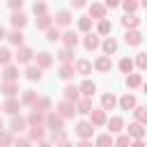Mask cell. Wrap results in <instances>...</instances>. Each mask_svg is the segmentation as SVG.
Instances as JSON below:
<instances>
[{
  "label": "cell",
  "mask_w": 147,
  "mask_h": 147,
  "mask_svg": "<svg viewBox=\"0 0 147 147\" xmlns=\"http://www.w3.org/2000/svg\"><path fill=\"white\" fill-rule=\"evenodd\" d=\"M57 57H60L62 62H71V60H74V48H71V46H64V48L57 53Z\"/></svg>",
  "instance_id": "25"
},
{
  "label": "cell",
  "mask_w": 147,
  "mask_h": 147,
  "mask_svg": "<svg viewBox=\"0 0 147 147\" xmlns=\"http://www.w3.org/2000/svg\"><path fill=\"white\" fill-rule=\"evenodd\" d=\"M32 55H34V53H32V48H28V46H23V44H21V48L16 51V60H18L21 64L30 62V60H32Z\"/></svg>",
  "instance_id": "3"
},
{
  "label": "cell",
  "mask_w": 147,
  "mask_h": 147,
  "mask_svg": "<svg viewBox=\"0 0 147 147\" xmlns=\"http://www.w3.org/2000/svg\"><path fill=\"white\" fill-rule=\"evenodd\" d=\"M32 11L41 16V14H46V5H44V2H34V7H32Z\"/></svg>",
  "instance_id": "46"
},
{
  "label": "cell",
  "mask_w": 147,
  "mask_h": 147,
  "mask_svg": "<svg viewBox=\"0 0 147 147\" xmlns=\"http://www.w3.org/2000/svg\"><path fill=\"white\" fill-rule=\"evenodd\" d=\"M0 110H2V108H0Z\"/></svg>",
  "instance_id": "57"
},
{
  "label": "cell",
  "mask_w": 147,
  "mask_h": 147,
  "mask_svg": "<svg viewBox=\"0 0 147 147\" xmlns=\"http://www.w3.org/2000/svg\"><path fill=\"white\" fill-rule=\"evenodd\" d=\"M126 85H129V87H138V85H142L140 74H126Z\"/></svg>",
  "instance_id": "31"
},
{
  "label": "cell",
  "mask_w": 147,
  "mask_h": 147,
  "mask_svg": "<svg viewBox=\"0 0 147 147\" xmlns=\"http://www.w3.org/2000/svg\"><path fill=\"white\" fill-rule=\"evenodd\" d=\"M129 142H131L129 136H119V138H117V145H129Z\"/></svg>",
  "instance_id": "51"
},
{
  "label": "cell",
  "mask_w": 147,
  "mask_h": 147,
  "mask_svg": "<svg viewBox=\"0 0 147 147\" xmlns=\"http://www.w3.org/2000/svg\"><path fill=\"white\" fill-rule=\"evenodd\" d=\"M7 39H9V44H11V46H21V44H23V32L16 28V30H11V32L7 34Z\"/></svg>",
  "instance_id": "12"
},
{
  "label": "cell",
  "mask_w": 147,
  "mask_h": 147,
  "mask_svg": "<svg viewBox=\"0 0 147 147\" xmlns=\"http://www.w3.org/2000/svg\"><path fill=\"white\" fill-rule=\"evenodd\" d=\"M9 126H11V131H14V133H21V131H25V119H23V117H16V115H14V117H11V124H9Z\"/></svg>",
  "instance_id": "18"
},
{
  "label": "cell",
  "mask_w": 147,
  "mask_h": 147,
  "mask_svg": "<svg viewBox=\"0 0 147 147\" xmlns=\"http://www.w3.org/2000/svg\"><path fill=\"white\" fill-rule=\"evenodd\" d=\"M0 142H2V145H9V142H11V136H9V133H2V131H0Z\"/></svg>",
  "instance_id": "48"
},
{
  "label": "cell",
  "mask_w": 147,
  "mask_h": 147,
  "mask_svg": "<svg viewBox=\"0 0 147 147\" xmlns=\"http://www.w3.org/2000/svg\"><path fill=\"white\" fill-rule=\"evenodd\" d=\"M51 25H53V18H51L48 14H41L39 21H37V28H39V30H48Z\"/></svg>",
  "instance_id": "24"
},
{
  "label": "cell",
  "mask_w": 147,
  "mask_h": 147,
  "mask_svg": "<svg viewBox=\"0 0 147 147\" xmlns=\"http://www.w3.org/2000/svg\"><path fill=\"white\" fill-rule=\"evenodd\" d=\"M133 113H136V119L140 124H147V108H133Z\"/></svg>",
  "instance_id": "37"
},
{
  "label": "cell",
  "mask_w": 147,
  "mask_h": 147,
  "mask_svg": "<svg viewBox=\"0 0 147 147\" xmlns=\"http://www.w3.org/2000/svg\"><path fill=\"white\" fill-rule=\"evenodd\" d=\"M60 39L64 41V46H71V48H74V46L78 44V34H76V32H71V30H69V32H64V34H62Z\"/></svg>",
  "instance_id": "14"
},
{
  "label": "cell",
  "mask_w": 147,
  "mask_h": 147,
  "mask_svg": "<svg viewBox=\"0 0 147 147\" xmlns=\"http://www.w3.org/2000/svg\"><path fill=\"white\" fill-rule=\"evenodd\" d=\"M25 23H28V16H25V14H21V11H16V9H14V14H11V25H14V28H18V30H21V28H23V25H25Z\"/></svg>",
  "instance_id": "9"
},
{
  "label": "cell",
  "mask_w": 147,
  "mask_h": 147,
  "mask_svg": "<svg viewBox=\"0 0 147 147\" xmlns=\"http://www.w3.org/2000/svg\"><path fill=\"white\" fill-rule=\"evenodd\" d=\"M32 106H34V110H39V113H48V108H51V101H48V99H37Z\"/></svg>",
  "instance_id": "32"
},
{
  "label": "cell",
  "mask_w": 147,
  "mask_h": 147,
  "mask_svg": "<svg viewBox=\"0 0 147 147\" xmlns=\"http://www.w3.org/2000/svg\"><path fill=\"white\" fill-rule=\"evenodd\" d=\"M78 90H80V92H83L85 96H92V94L96 92V85H94L92 80H83V85H80Z\"/></svg>",
  "instance_id": "22"
},
{
  "label": "cell",
  "mask_w": 147,
  "mask_h": 147,
  "mask_svg": "<svg viewBox=\"0 0 147 147\" xmlns=\"http://www.w3.org/2000/svg\"><path fill=\"white\" fill-rule=\"evenodd\" d=\"M119 69H122V74H131L133 71V60L131 57H122L119 60Z\"/></svg>",
  "instance_id": "29"
},
{
  "label": "cell",
  "mask_w": 147,
  "mask_h": 147,
  "mask_svg": "<svg viewBox=\"0 0 147 147\" xmlns=\"http://www.w3.org/2000/svg\"><path fill=\"white\" fill-rule=\"evenodd\" d=\"M41 136H44V129H41V124H37V126H32V129H30V138H34V140H41Z\"/></svg>",
  "instance_id": "39"
},
{
  "label": "cell",
  "mask_w": 147,
  "mask_h": 147,
  "mask_svg": "<svg viewBox=\"0 0 147 147\" xmlns=\"http://www.w3.org/2000/svg\"><path fill=\"white\" fill-rule=\"evenodd\" d=\"M124 9H126V14H133L138 9V2L136 0H124Z\"/></svg>",
  "instance_id": "44"
},
{
  "label": "cell",
  "mask_w": 147,
  "mask_h": 147,
  "mask_svg": "<svg viewBox=\"0 0 147 147\" xmlns=\"http://www.w3.org/2000/svg\"><path fill=\"white\" fill-rule=\"evenodd\" d=\"M136 62H138L140 69H147V53H138V60Z\"/></svg>",
  "instance_id": "45"
},
{
  "label": "cell",
  "mask_w": 147,
  "mask_h": 147,
  "mask_svg": "<svg viewBox=\"0 0 147 147\" xmlns=\"http://www.w3.org/2000/svg\"><path fill=\"white\" fill-rule=\"evenodd\" d=\"M117 5H119V0H106V7H110V9L117 7Z\"/></svg>",
  "instance_id": "52"
},
{
  "label": "cell",
  "mask_w": 147,
  "mask_h": 147,
  "mask_svg": "<svg viewBox=\"0 0 147 147\" xmlns=\"http://www.w3.org/2000/svg\"><path fill=\"white\" fill-rule=\"evenodd\" d=\"M115 103H117V99H115L113 94H103V99H101L103 110H113V108H115Z\"/></svg>",
  "instance_id": "26"
},
{
  "label": "cell",
  "mask_w": 147,
  "mask_h": 147,
  "mask_svg": "<svg viewBox=\"0 0 147 147\" xmlns=\"http://www.w3.org/2000/svg\"><path fill=\"white\" fill-rule=\"evenodd\" d=\"M2 92H5V96H14V94L18 92V85H16V80H7V83L2 85Z\"/></svg>",
  "instance_id": "23"
},
{
  "label": "cell",
  "mask_w": 147,
  "mask_h": 147,
  "mask_svg": "<svg viewBox=\"0 0 147 147\" xmlns=\"http://www.w3.org/2000/svg\"><path fill=\"white\" fill-rule=\"evenodd\" d=\"M76 71L85 76V74H90V71H92V64H90L87 60H78V62H76Z\"/></svg>",
  "instance_id": "30"
},
{
  "label": "cell",
  "mask_w": 147,
  "mask_h": 147,
  "mask_svg": "<svg viewBox=\"0 0 147 147\" xmlns=\"http://www.w3.org/2000/svg\"><path fill=\"white\" fill-rule=\"evenodd\" d=\"M90 122H92L94 126L106 124V110H103V108H101V110H90Z\"/></svg>",
  "instance_id": "5"
},
{
  "label": "cell",
  "mask_w": 147,
  "mask_h": 147,
  "mask_svg": "<svg viewBox=\"0 0 147 147\" xmlns=\"http://www.w3.org/2000/svg\"><path fill=\"white\" fill-rule=\"evenodd\" d=\"M25 76H28V80H41V67H28Z\"/></svg>",
  "instance_id": "21"
},
{
  "label": "cell",
  "mask_w": 147,
  "mask_h": 147,
  "mask_svg": "<svg viewBox=\"0 0 147 147\" xmlns=\"http://www.w3.org/2000/svg\"><path fill=\"white\" fill-rule=\"evenodd\" d=\"M0 131H2V122H0Z\"/></svg>",
  "instance_id": "56"
},
{
  "label": "cell",
  "mask_w": 147,
  "mask_h": 147,
  "mask_svg": "<svg viewBox=\"0 0 147 147\" xmlns=\"http://www.w3.org/2000/svg\"><path fill=\"white\" fill-rule=\"evenodd\" d=\"M96 46H99V37H96V34H92V32H90V34H87V37H85V48H87V51H94V48H96Z\"/></svg>",
  "instance_id": "27"
},
{
  "label": "cell",
  "mask_w": 147,
  "mask_h": 147,
  "mask_svg": "<svg viewBox=\"0 0 147 147\" xmlns=\"http://www.w3.org/2000/svg\"><path fill=\"white\" fill-rule=\"evenodd\" d=\"M142 7H145V9H147V0H142Z\"/></svg>",
  "instance_id": "54"
},
{
  "label": "cell",
  "mask_w": 147,
  "mask_h": 147,
  "mask_svg": "<svg viewBox=\"0 0 147 147\" xmlns=\"http://www.w3.org/2000/svg\"><path fill=\"white\" fill-rule=\"evenodd\" d=\"M108 32H110V23L106 18H101L99 21V34H108Z\"/></svg>",
  "instance_id": "42"
},
{
  "label": "cell",
  "mask_w": 147,
  "mask_h": 147,
  "mask_svg": "<svg viewBox=\"0 0 147 147\" xmlns=\"http://www.w3.org/2000/svg\"><path fill=\"white\" fill-rule=\"evenodd\" d=\"M108 126H110V131H122L124 122H122V117H113V119L108 122Z\"/></svg>",
  "instance_id": "38"
},
{
  "label": "cell",
  "mask_w": 147,
  "mask_h": 147,
  "mask_svg": "<svg viewBox=\"0 0 147 147\" xmlns=\"http://www.w3.org/2000/svg\"><path fill=\"white\" fill-rule=\"evenodd\" d=\"M92 131H94V124H92V122H78V126H76V133H78L80 138H90Z\"/></svg>",
  "instance_id": "4"
},
{
  "label": "cell",
  "mask_w": 147,
  "mask_h": 147,
  "mask_svg": "<svg viewBox=\"0 0 147 147\" xmlns=\"http://www.w3.org/2000/svg\"><path fill=\"white\" fill-rule=\"evenodd\" d=\"M46 34H48V37H46V39H48V41H57V39H60V37H62V34H60V30H57V28H48V32H46Z\"/></svg>",
  "instance_id": "40"
},
{
  "label": "cell",
  "mask_w": 147,
  "mask_h": 147,
  "mask_svg": "<svg viewBox=\"0 0 147 147\" xmlns=\"http://www.w3.org/2000/svg\"><path fill=\"white\" fill-rule=\"evenodd\" d=\"M34 101H37L34 92H32V90H25V94H23V103H30V106H32Z\"/></svg>",
  "instance_id": "43"
},
{
  "label": "cell",
  "mask_w": 147,
  "mask_h": 147,
  "mask_svg": "<svg viewBox=\"0 0 147 147\" xmlns=\"http://www.w3.org/2000/svg\"><path fill=\"white\" fill-rule=\"evenodd\" d=\"M115 51H117V41H115L113 37H108V39L103 41V53L110 55V53H115Z\"/></svg>",
  "instance_id": "28"
},
{
  "label": "cell",
  "mask_w": 147,
  "mask_h": 147,
  "mask_svg": "<svg viewBox=\"0 0 147 147\" xmlns=\"http://www.w3.org/2000/svg\"><path fill=\"white\" fill-rule=\"evenodd\" d=\"M57 113H60L62 117H74V115H76L78 110L74 108V103H71V101H67V99H64V101H62V103L57 106Z\"/></svg>",
  "instance_id": "2"
},
{
  "label": "cell",
  "mask_w": 147,
  "mask_h": 147,
  "mask_svg": "<svg viewBox=\"0 0 147 147\" xmlns=\"http://www.w3.org/2000/svg\"><path fill=\"white\" fill-rule=\"evenodd\" d=\"M96 142H99V145H113V138H110V136H101Z\"/></svg>",
  "instance_id": "47"
},
{
  "label": "cell",
  "mask_w": 147,
  "mask_h": 147,
  "mask_svg": "<svg viewBox=\"0 0 147 147\" xmlns=\"http://www.w3.org/2000/svg\"><path fill=\"white\" fill-rule=\"evenodd\" d=\"M124 41H126L129 46H138V44L142 41V34H140L138 30H129V32L124 34Z\"/></svg>",
  "instance_id": "6"
},
{
  "label": "cell",
  "mask_w": 147,
  "mask_h": 147,
  "mask_svg": "<svg viewBox=\"0 0 147 147\" xmlns=\"http://www.w3.org/2000/svg\"><path fill=\"white\" fill-rule=\"evenodd\" d=\"M69 2H71V7H76V9L85 7V0H69Z\"/></svg>",
  "instance_id": "50"
},
{
  "label": "cell",
  "mask_w": 147,
  "mask_h": 147,
  "mask_svg": "<svg viewBox=\"0 0 147 147\" xmlns=\"http://www.w3.org/2000/svg\"><path fill=\"white\" fill-rule=\"evenodd\" d=\"M145 92H147V83H145Z\"/></svg>",
  "instance_id": "55"
},
{
  "label": "cell",
  "mask_w": 147,
  "mask_h": 147,
  "mask_svg": "<svg viewBox=\"0 0 147 147\" xmlns=\"http://www.w3.org/2000/svg\"><path fill=\"white\" fill-rule=\"evenodd\" d=\"M18 108H21V103H18L14 96H7V103L2 106V110H7L9 115H16V113H18Z\"/></svg>",
  "instance_id": "11"
},
{
  "label": "cell",
  "mask_w": 147,
  "mask_h": 147,
  "mask_svg": "<svg viewBox=\"0 0 147 147\" xmlns=\"http://www.w3.org/2000/svg\"><path fill=\"white\" fill-rule=\"evenodd\" d=\"M129 133H131V136H136V138H142L145 129H142V124H140V122H136V124H131V126H129Z\"/></svg>",
  "instance_id": "35"
},
{
  "label": "cell",
  "mask_w": 147,
  "mask_h": 147,
  "mask_svg": "<svg viewBox=\"0 0 147 147\" xmlns=\"http://www.w3.org/2000/svg\"><path fill=\"white\" fill-rule=\"evenodd\" d=\"M28 122H30L32 126L41 124V122H44V113H39V110H32V113H30V117H28Z\"/></svg>",
  "instance_id": "34"
},
{
  "label": "cell",
  "mask_w": 147,
  "mask_h": 147,
  "mask_svg": "<svg viewBox=\"0 0 147 147\" xmlns=\"http://www.w3.org/2000/svg\"><path fill=\"white\" fill-rule=\"evenodd\" d=\"M92 110V101H90V96H85L83 101H78V113H83V115H87Z\"/></svg>",
  "instance_id": "33"
},
{
  "label": "cell",
  "mask_w": 147,
  "mask_h": 147,
  "mask_svg": "<svg viewBox=\"0 0 147 147\" xmlns=\"http://www.w3.org/2000/svg\"><path fill=\"white\" fill-rule=\"evenodd\" d=\"M9 7L11 9H21L23 7V0H9Z\"/></svg>",
  "instance_id": "49"
},
{
  "label": "cell",
  "mask_w": 147,
  "mask_h": 147,
  "mask_svg": "<svg viewBox=\"0 0 147 147\" xmlns=\"http://www.w3.org/2000/svg\"><path fill=\"white\" fill-rule=\"evenodd\" d=\"M78 28H80L83 32H90V30H92V18H90V16H83V18L78 21Z\"/></svg>",
  "instance_id": "36"
},
{
  "label": "cell",
  "mask_w": 147,
  "mask_h": 147,
  "mask_svg": "<svg viewBox=\"0 0 147 147\" xmlns=\"http://www.w3.org/2000/svg\"><path fill=\"white\" fill-rule=\"evenodd\" d=\"M51 64H53V57H51V53H39V55H37V67L46 69V67H51Z\"/></svg>",
  "instance_id": "15"
},
{
  "label": "cell",
  "mask_w": 147,
  "mask_h": 147,
  "mask_svg": "<svg viewBox=\"0 0 147 147\" xmlns=\"http://www.w3.org/2000/svg\"><path fill=\"white\" fill-rule=\"evenodd\" d=\"M138 23H140V18H138L136 14H126V16L122 18V25H124L126 30H129V28H136Z\"/></svg>",
  "instance_id": "20"
},
{
  "label": "cell",
  "mask_w": 147,
  "mask_h": 147,
  "mask_svg": "<svg viewBox=\"0 0 147 147\" xmlns=\"http://www.w3.org/2000/svg\"><path fill=\"white\" fill-rule=\"evenodd\" d=\"M78 92H80V90H78L76 85H67V87H64V99H67V101H78Z\"/></svg>",
  "instance_id": "17"
},
{
  "label": "cell",
  "mask_w": 147,
  "mask_h": 147,
  "mask_svg": "<svg viewBox=\"0 0 147 147\" xmlns=\"http://www.w3.org/2000/svg\"><path fill=\"white\" fill-rule=\"evenodd\" d=\"M5 37H7V32H5V28L0 25V39H5Z\"/></svg>",
  "instance_id": "53"
},
{
  "label": "cell",
  "mask_w": 147,
  "mask_h": 147,
  "mask_svg": "<svg viewBox=\"0 0 147 147\" xmlns=\"http://www.w3.org/2000/svg\"><path fill=\"white\" fill-rule=\"evenodd\" d=\"M11 62V53L7 48H0V64H9Z\"/></svg>",
  "instance_id": "41"
},
{
  "label": "cell",
  "mask_w": 147,
  "mask_h": 147,
  "mask_svg": "<svg viewBox=\"0 0 147 147\" xmlns=\"http://www.w3.org/2000/svg\"><path fill=\"white\" fill-rule=\"evenodd\" d=\"M94 67L101 71V74H106V71H110V67H113V62H110V55H101L96 62H94Z\"/></svg>",
  "instance_id": "7"
},
{
  "label": "cell",
  "mask_w": 147,
  "mask_h": 147,
  "mask_svg": "<svg viewBox=\"0 0 147 147\" xmlns=\"http://www.w3.org/2000/svg\"><path fill=\"white\" fill-rule=\"evenodd\" d=\"M90 16H94V18H103L106 16V5H92L90 7Z\"/></svg>",
  "instance_id": "19"
},
{
  "label": "cell",
  "mask_w": 147,
  "mask_h": 147,
  "mask_svg": "<svg viewBox=\"0 0 147 147\" xmlns=\"http://www.w3.org/2000/svg\"><path fill=\"white\" fill-rule=\"evenodd\" d=\"M2 78H5V80H18V67H14V64H5Z\"/></svg>",
  "instance_id": "8"
},
{
  "label": "cell",
  "mask_w": 147,
  "mask_h": 147,
  "mask_svg": "<svg viewBox=\"0 0 147 147\" xmlns=\"http://www.w3.org/2000/svg\"><path fill=\"white\" fill-rule=\"evenodd\" d=\"M71 23V14L64 9V11H57L55 14V25H60V28H64V25H69Z\"/></svg>",
  "instance_id": "10"
},
{
  "label": "cell",
  "mask_w": 147,
  "mask_h": 147,
  "mask_svg": "<svg viewBox=\"0 0 147 147\" xmlns=\"http://www.w3.org/2000/svg\"><path fill=\"white\" fill-rule=\"evenodd\" d=\"M46 126L53 129L55 133L62 131V115H60V113H57V115H55V113H48V115H46Z\"/></svg>",
  "instance_id": "1"
},
{
  "label": "cell",
  "mask_w": 147,
  "mask_h": 147,
  "mask_svg": "<svg viewBox=\"0 0 147 147\" xmlns=\"http://www.w3.org/2000/svg\"><path fill=\"white\" fill-rule=\"evenodd\" d=\"M119 106H122V110H133V108H136V96L124 94V96L119 99Z\"/></svg>",
  "instance_id": "13"
},
{
  "label": "cell",
  "mask_w": 147,
  "mask_h": 147,
  "mask_svg": "<svg viewBox=\"0 0 147 147\" xmlns=\"http://www.w3.org/2000/svg\"><path fill=\"white\" fill-rule=\"evenodd\" d=\"M74 71H76V69H74V64H71V62H64V64L60 67V78L69 80V78L74 76Z\"/></svg>",
  "instance_id": "16"
}]
</instances>
